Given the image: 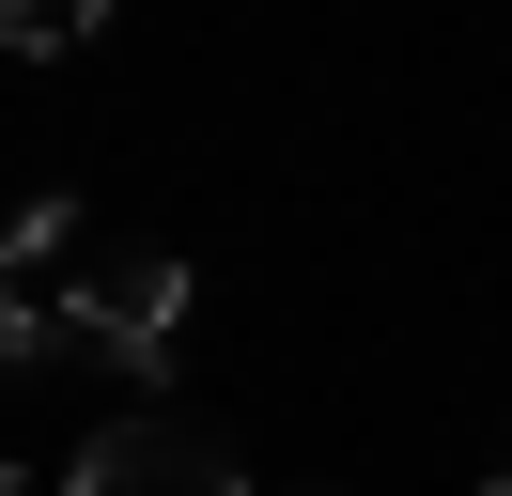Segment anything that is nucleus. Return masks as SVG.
<instances>
[{"mask_svg": "<svg viewBox=\"0 0 512 496\" xmlns=\"http://www.w3.org/2000/svg\"><path fill=\"white\" fill-rule=\"evenodd\" d=\"M187 248H109L94 279H63V341L94 372H171V341H187Z\"/></svg>", "mask_w": 512, "mask_h": 496, "instance_id": "nucleus-1", "label": "nucleus"}, {"mask_svg": "<svg viewBox=\"0 0 512 496\" xmlns=\"http://www.w3.org/2000/svg\"><path fill=\"white\" fill-rule=\"evenodd\" d=\"M0 496H32V481H16V465H0Z\"/></svg>", "mask_w": 512, "mask_h": 496, "instance_id": "nucleus-6", "label": "nucleus"}, {"mask_svg": "<svg viewBox=\"0 0 512 496\" xmlns=\"http://www.w3.org/2000/svg\"><path fill=\"white\" fill-rule=\"evenodd\" d=\"M481 496H512V465H497V481H481Z\"/></svg>", "mask_w": 512, "mask_h": 496, "instance_id": "nucleus-7", "label": "nucleus"}, {"mask_svg": "<svg viewBox=\"0 0 512 496\" xmlns=\"http://www.w3.org/2000/svg\"><path fill=\"white\" fill-rule=\"evenodd\" d=\"M63 496H249V465H233L202 419H109L94 450L63 465Z\"/></svg>", "mask_w": 512, "mask_h": 496, "instance_id": "nucleus-2", "label": "nucleus"}, {"mask_svg": "<svg viewBox=\"0 0 512 496\" xmlns=\"http://www.w3.org/2000/svg\"><path fill=\"white\" fill-rule=\"evenodd\" d=\"M47 341H63V295H0V372H32Z\"/></svg>", "mask_w": 512, "mask_h": 496, "instance_id": "nucleus-5", "label": "nucleus"}, {"mask_svg": "<svg viewBox=\"0 0 512 496\" xmlns=\"http://www.w3.org/2000/svg\"><path fill=\"white\" fill-rule=\"evenodd\" d=\"M63 248H78V202L47 186V202L0 217V295H63Z\"/></svg>", "mask_w": 512, "mask_h": 496, "instance_id": "nucleus-3", "label": "nucleus"}, {"mask_svg": "<svg viewBox=\"0 0 512 496\" xmlns=\"http://www.w3.org/2000/svg\"><path fill=\"white\" fill-rule=\"evenodd\" d=\"M109 31V0H0V47L16 62H63V47H94Z\"/></svg>", "mask_w": 512, "mask_h": 496, "instance_id": "nucleus-4", "label": "nucleus"}, {"mask_svg": "<svg viewBox=\"0 0 512 496\" xmlns=\"http://www.w3.org/2000/svg\"><path fill=\"white\" fill-rule=\"evenodd\" d=\"M295 496H342V481H295Z\"/></svg>", "mask_w": 512, "mask_h": 496, "instance_id": "nucleus-8", "label": "nucleus"}]
</instances>
